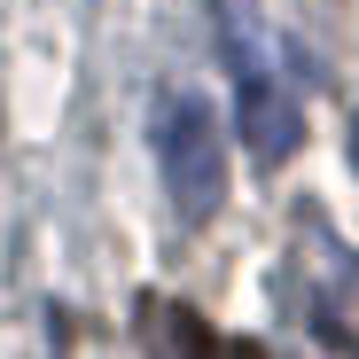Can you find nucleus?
<instances>
[{
    "label": "nucleus",
    "mask_w": 359,
    "mask_h": 359,
    "mask_svg": "<svg viewBox=\"0 0 359 359\" xmlns=\"http://www.w3.org/2000/svg\"><path fill=\"white\" fill-rule=\"evenodd\" d=\"M156 164H164L172 211L188 226H203L226 203V133H219L211 102H196V94H172L164 102V117H156Z\"/></svg>",
    "instance_id": "1"
},
{
    "label": "nucleus",
    "mask_w": 359,
    "mask_h": 359,
    "mask_svg": "<svg viewBox=\"0 0 359 359\" xmlns=\"http://www.w3.org/2000/svg\"><path fill=\"white\" fill-rule=\"evenodd\" d=\"M133 328H141L149 359H266L258 344H243V336H219L203 313L172 305V297H141V305H133Z\"/></svg>",
    "instance_id": "2"
},
{
    "label": "nucleus",
    "mask_w": 359,
    "mask_h": 359,
    "mask_svg": "<svg viewBox=\"0 0 359 359\" xmlns=\"http://www.w3.org/2000/svg\"><path fill=\"white\" fill-rule=\"evenodd\" d=\"M243 94V149H250V164L258 172H273V164H289L297 156V141H305V109H297V94L289 86H273V79H258V86H234Z\"/></svg>",
    "instance_id": "3"
},
{
    "label": "nucleus",
    "mask_w": 359,
    "mask_h": 359,
    "mask_svg": "<svg viewBox=\"0 0 359 359\" xmlns=\"http://www.w3.org/2000/svg\"><path fill=\"white\" fill-rule=\"evenodd\" d=\"M211 39L226 55L234 86L273 79V39H266V8H258V0H211Z\"/></svg>",
    "instance_id": "4"
},
{
    "label": "nucleus",
    "mask_w": 359,
    "mask_h": 359,
    "mask_svg": "<svg viewBox=\"0 0 359 359\" xmlns=\"http://www.w3.org/2000/svg\"><path fill=\"white\" fill-rule=\"evenodd\" d=\"M344 149H351V172H359V117H351V141H344Z\"/></svg>",
    "instance_id": "5"
}]
</instances>
